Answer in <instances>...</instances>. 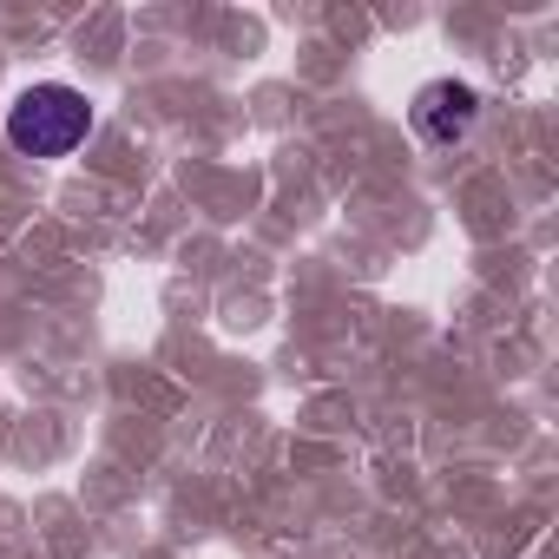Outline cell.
Returning <instances> with one entry per match:
<instances>
[{"instance_id":"1","label":"cell","mask_w":559,"mask_h":559,"mask_svg":"<svg viewBox=\"0 0 559 559\" xmlns=\"http://www.w3.org/2000/svg\"><path fill=\"white\" fill-rule=\"evenodd\" d=\"M86 132H93V99L80 86L40 80L8 106V145L21 158H67L86 145Z\"/></svg>"},{"instance_id":"2","label":"cell","mask_w":559,"mask_h":559,"mask_svg":"<svg viewBox=\"0 0 559 559\" xmlns=\"http://www.w3.org/2000/svg\"><path fill=\"white\" fill-rule=\"evenodd\" d=\"M474 119H480V93H474L467 80H428V86L415 93V106H408L415 139L435 145V152H454V145L474 132Z\"/></svg>"}]
</instances>
